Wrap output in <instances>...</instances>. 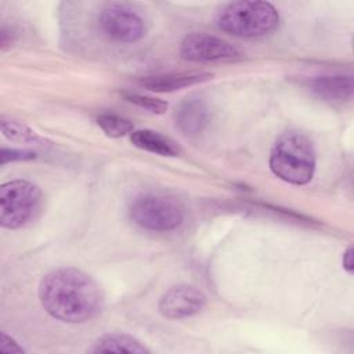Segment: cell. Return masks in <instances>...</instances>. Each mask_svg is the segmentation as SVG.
Wrapping results in <instances>:
<instances>
[{"mask_svg": "<svg viewBox=\"0 0 354 354\" xmlns=\"http://www.w3.org/2000/svg\"><path fill=\"white\" fill-rule=\"evenodd\" d=\"M39 300L53 318L68 324H82L101 313L104 293L98 282L87 272L75 267H61L41 278Z\"/></svg>", "mask_w": 354, "mask_h": 354, "instance_id": "1", "label": "cell"}, {"mask_svg": "<svg viewBox=\"0 0 354 354\" xmlns=\"http://www.w3.org/2000/svg\"><path fill=\"white\" fill-rule=\"evenodd\" d=\"M270 169L289 184L310 183L315 171V149L310 137L299 130L282 133L271 148Z\"/></svg>", "mask_w": 354, "mask_h": 354, "instance_id": "2", "label": "cell"}, {"mask_svg": "<svg viewBox=\"0 0 354 354\" xmlns=\"http://www.w3.org/2000/svg\"><path fill=\"white\" fill-rule=\"evenodd\" d=\"M279 24L278 10L268 1L239 0L225 4L216 15L220 30L236 37H259Z\"/></svg>", "mask_w": 354, "mask_h": 354, "instance_id": "3", "label": "cell"}, {"mask_svg": "<svg viewBox=\"0 0 354 354\" xmlns=\"http://www.w3.org/2000/svg\"><path fill=\"white\" fill-rule=\"evenodd\" d=\"M40 188L28 180H11L0 187V224L17 230L35 218L41 206Z\"/></svg>", "mask_w": 354, "mask_h": 354, "instance_id": "4", "label": "cell"}, {"mask_svg": "<svg viewBox=\"0 0 354 354\" xmlns=\"http://www.w3.org/2000/svg\"><path fill=\"white\" fill-rule=\"evenodd\" d=\"M130 218L149 231H173L184 220L181 205L171 196L156 192L140 194L130 205Z\"/></svg>", "mask_w": 354, "mask_h": 354, "instance_id": "5", "label": "cell"}, {"mask_svg": "<svg viewBox=\"0 0 354 354\" xmlns=\"http://www.w3.org/2000/svg\"><path fill=\"white\" fill-rule=\"evenodd\" d=\"M98 21L102 32L119 43H136L144 37L147 30L142 17L120 3H112L102 8Z\"/></svg>", "mask_w": 354, "mask_h": 354, "instance_id": "6", "label": "cell"}, {"mask_svg": "<svg viewBox=\"0 0 354 354\" xmlns=\"http://www.w3.org/2000/svg\"><path fill=\"white\" fill-rule=\"evenodd\" d=\"M180 54L192 62H231L241 58V51L230 41L209 33H189L180 44Z\"/></svg>", "mask_w": 354, "mask_h": 354, "instance_id": "7", "label": "cell"}, {"mask_svg": "<svg viewBox=\"0 0 354 354\" xmlns=\"http://www.w3.org/2000/svg\"><path fill=\"white\" fill-rule=\"evenodd\" d=\"M206 306L205 293L194 285L180 283L169 288L160 297L158 308L165 318L183 319L196 315Z\"/></svg>", "mask_w": 354, "mask_h": 354, "instance_id": "8", "label": "cell"}, {"mask_svg": "<svg viewBox=\"0 0 354 354\" xmlns=\"http://www.w3.org/2000/svg\"><path fill=\"white\" fill-rule=\"evenodd\" d=\"M176 124L178 129L189 136L202 133L210 122V109L206 101L201 97L185 98L176 108Z\"/></svg>", "mask_w": 354, "mask_h": 354, "instance_id": "9", "label": "cell"}, {"mask_svg": "<svg viewBox=\"0 0 354 354\" xmlns=\"http://www.w3.org/2000/svg\"><path fill=\"white\" fill-rule=\"evenodd\" d=\"M213 77L209 72H178L145 76L140 80V84L147 90L156 93H171L189 86L205 83Z\"/></svg>", "mask_w": 354, "mask_h": 354, "instance_id": "10", "label": "cell"}, {"mask_svg": "<svg viewBox=\"0 0 354 354\" xmlns=\"http://www.w3.org/2000/svg\"><path fill=\"white\" fill-rule=\"evenodd\" d=\"M311 91L324 101L343 102L353 95V77L350 75H322L310 82Z\"/></svg>", "mask_w": 354, "mask_h": 354, "instance_id": "11", "label": "cell"}, {"mask_svg": "<svg viewBox=\"0 0 354 354\" xmlns=\"http://www.w3.org/2000/svg\"><path fill=\"white\" fill-rule=\"evenodd\" d=\"M130 141L134 147L160 156H178L181 153V148L176 141L149 129L134 130L130 134Z\"/></svg>", "mask_w": 354, "mask_h": 354, "instance_id": "12", "label": "cell"}, {"mask_svg": "<svg viewBox=\"0 0 354 354\" xmlns=\"http://www.w3.org/2000/svg\"><path fill=\"white\" fill-rule=\"evenodd\" d=\"M91 353H149V350L134 336L127 333H106L90 348Z\"/></svg>", "mask_w": 354, "mask_h": 354, "instance_id": "13", "label": "cell"}, {"mask_svg": "<svg viewBox=\"0 0 354 354\" xmlns=\"http://www.w3.org/2000/svg\"><path fill=\"white\" fill-rule=\"evenodd\" d=\"M97 124L101 127V130L112 138H119L127 134H131L134 131V124L130 119L116 115V113H101L97 118Z\"/></svg>", "mask_w": 354, "mask_h": 354, "instance_id": "14", "label": "cell"}, {"mask_svg": "<svg viewBox=\"0 0 354 354\" xmlns=\"http://www.w3.org/2000/svg\"><path fill=\"white\" fill-rule=\"evenodd\" d=\"M1 133L4 137L14 142H22V144H37L40 141L39 136L32 131L28 126L24 123H19L17 120L1 118Z\"/></svg>", "mask_w": 354, "mask_h": 354, "instance_id": "15", "label": "cell"}, {"mask_svg": "<svg viewBox=\"0 0 354 354\" xmlns=\"http://www.w3.org/2000/svg\"><path fill=\"white\" fill-rule=\"evenodd\" d=\"M123 95L129 102H131L142 109H147L152 113H165L167 109V102H165L163 100L155 98V97H149V95H144V94H138V93H123Z\"/></svg>", "mask_w": 354, "mask_h": 354, "instance_id": "16", "label": "cell"}, {"mask_svg": "<svg viewBox=\"0 0 354 354\" xmlns=\"http://www.w3.org/2000/svg\"><path fill=\"white\" fill-rule=\"evenodd\" d=\"M1 165H6L8 162L14 160H30L36 158V152L29 149H19V148H3L1 153Z\"/></svg>", "mask_w": 354, "mask_h": 354, "instance_id": "17", "label": "cell"}, {"mask_svg": "<svg viewBox=\"0 0 354 354\" xmlns=\"http://www.w3.org/2000/svg\"><path fill=\"white\" fill-rule=\"evenodd\" d=\"M0 351L7 353V354H14V353H25V350L6 332H1V340H0Z\"/></svg>", "mask_w": 354, "mask_h": 354, "instance_id": "18", "label": "cell"}, {"mask_svg": "<svg viewBox=\"0 0 354 354\" xmlns=\"http://www.w3.org/2000/svg\"><path fill=\"white\" fill-rule=\"evenodd\" d=\"M342 263H343V268L346 270L347 274H353L354 271V252H353V248L348 246L344 253H343V257H342Z\"/></svg>", "mask_w": 354, "mask_h": 354, "instance_id": "19", "label": "cell"}]
</instances>
